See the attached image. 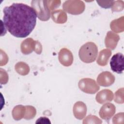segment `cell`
Instances as JSON below:
<instances>
[{"instance_id":"6da1fadb","label":"cell","mask_w":124,"mask_h":124,"mask_svg":"<svg viewBox=\"0 0 124 124\" xmlns=\"http://www.w3.org/2000/svg\"><path fill=\"white\" fill-rule=\"evenodd\" d=\"M3 12L4 26L16 37H26L35 27L37 14L34 9L28 5L14 3L5 7Z\"/></svg>"},{"instance_id":"7a4b0ae2","label":"cell","mask_w":124,"mask_h":124,"mask_svg":"<svg viewBox=\"0 0 124 124\" xmlns=\"http://www.w3.org/2000/svg\"><path fill=\"white\" fill-rule=\"evenodd\" d=\"M98 48L93 42L85 43L79 49L78 55L80 59L85 63H91L94 62L97 57Z\"/></svg>"},{"instance_id":"3957f363","label":"cell","mask_w":124,"mask_h":124,"mask_svg":"<svg viewBox=\"0 0 124 124\" xmlns=\"http://www.w3.org/2000/svg\"><path fill=\"white\" fill-rule=\"evenodd\" d=\"M31 5L40 20L46 21L49 18V9L46 0H32Z\"/></svg>"},{"instance_id":"277c9868","label":"cell","mask_w":124,"mask_h":124,"mask_svg":"<svg viewBox=\"0 0 124 124\" xmlns=\"http://www.w3.org/2000/svg\"><path fill=\"white\" fill-rule=\"evenodd\" d=\"M63 9L68 13L78 15L82 13L85 9V5L80 0H67L63 4Z\"/></svg>"},{"instance_id":"5b68a950","label":"cell","mask_w":124,"mask_h":124,"mask_svg":"<svg viewBox=\"0 0 124 124\" xmlns=\"http://www.w3.org/2000/svg\"><path fill=\"white\" fill-rule=\"evenodd\" d=\"M79 88L83 92L87 93H95L99 89L94 80L90 78H83L78 83Z\"/></svg>"},{"instance_id":"8992f818","label":"cell","mask_w":124,"mask_h":124,"mask_svg":"<svg viewBox=\"0 0 124 124\" xmlns=\"http://www.w3.org/2000/svg\"><path fill=\"white\" fill-rule=\"evenodd\" d=\"M124 56L121 53L115 54L111 58L110 66L111 70L118 74H122L124 69Z\"/></svg>"},{"instance_id":"52a82bcc","label":"cell","mask_w":124,"mask_h":124,"mask_svg":"<svg viewBox=\"0 0 124 124\" xmlns=\"http://www.w3.org/2000/svg\"><path fill=\"white\" fill-rule=\"evenodd\" d=\"M115 80L114 76L109 72H103L98 77L97 81L102 86H108L113 84Z\"/></svg>"},{"instance_id":"ba28073f","label":"cell","mask_w":124,"mask_h":124,"mask_svg":"<svg viewBox=\"0 0 124 124\" xmlns=\"http://www.w3.org/2000/svg\"><path fill=\"white\" fill-rule=\"evenodd\" d=\"M115 112V107L111 103L104 104L99 111L100 117L105 120H109L113 115Z\"/></svg>"},{"instance_id":"9c48e42d","label":"cell","mask_w":124,"mask_h":124,"mask_svg":"<svg viewBox=\"0 0 124 124\" xmlns=\"http://www.w3.org/2000/svg\"><path fill=\"white\" fill-rule=\"evenodd\" d=\"M59 59L62 64L68 66L73 62V55L68 49L64 48L62 49L59 52Z\"/></svg>"},{"instance_id":"30bf717a","label":"cell","mask_w":124,"mask_h":124,"mask_svg":"<svg viewBox=\"0 0 124 124\" xmlns=\"http://www.w3.org/2000/svg\"><path fill=\"white\" fill-rule=\"evenodd\" d=\"M113 98V93L109 90H104L100 91L96 96V100L99 103L111 101Z\"/></svg>"},{"instance_id":"8fae6325","label":"cell","mask_w":124,"mask_h":124,"mask_svg":"<svg viewBox=\"0 0 124 124\" xmlns=\"http://www.w3.org/2000/svg\"><path fill=\"white\" fill-rule=\"evenodd\" d=\"M75 117L79 119H82L86 115V107L85 105L81 102H77L73 108Z\"/></svg>"},{"instance_id":"7c38bea8","label":"cell","mask_w":124,"mask_h":124,"mask_svg":"<svg viewBox=\"0 0 124 124\" xmlns=\"http://www.w3.org/2000/svg\"><path fill=\"white\" fill-rule=\"evenodd\" d=\"M119 35L114 33L112 38V39H111V31L108 32L106 38V45L107 47L114 49L117 46V43L119 40Z\"/></svg>"},{"instance_id":"4fadbf2b","label":"cell","mask_w":124,"mask_h":124,"mask_svg":"<svg viewBox=\"0 0 124 124\" xmlns=\"http://www.w3.org/2000/svg\"><path fill=\"white\" fill-rule=\"evenodd\" d=\"M111 52L110 50L103 49L99 53V56L97 60V63L98 64L104 66L106 65L107 63L109 58L111 56Z\"/></svg>"},{"instance_id":"5bb4252c","label":"cell","mask_w":124,"mask_h":124,"mask_svg":"<svg viewBox=\"0 0 124 124\" xmlns=\"http://www.w3.org/2000/svg\"><path fill=\"white\" fill-rule=\"evenodd\" d=\"M111 8L113 11L118 12L122 11L124 8V1L122 0L114 1Z\"/></svg>"},{"instance_id":"9a60e30c","label":"cell","mask_w":124,"mask_h":124,"mask_svg":"<svg viewBox=\"0 0 124 124\" xmlns=\"http://www.w3.org/2000/svg\"><path fill=\"white\" fill-rule=\"evenodd\" d=\"M115 102L118 103H123V88L120 89L115 93V98L114 99Z\"/></svg>"},{"instance_id":"2e32d148","label":"cell","mask_w":124,"mask_h":124,"mask_svg":"<svg viewBox=\"0 0 124 124\" xmlns=\"http://www.w3.org/2000/svg\"><path fill=\"white\" fill-rule=\"evenodd\" d=\"M99 5L104 8H109L112 7L114 1H96Z\"/></svg>"},{"instance_id":"e0dca14e","label":"cell","mask_w":124,"mask_h":124,"mask_svg":"<svg viewBox=\"0 0 124 124\" xmlns=\"http://www.w3.org/2000/svg\"><path fill=\"white\" fill-rule=\"evenodd\" d=\"M50 124L51 122L49 121V119L46 117H40L37 120L36 124Z\"/></svg>"}]
</instances>
